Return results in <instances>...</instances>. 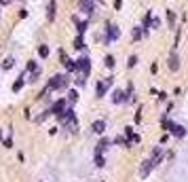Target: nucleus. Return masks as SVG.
Segmentation results:
<instances>
[{"label": "nucleus", "instance_id": "obj_1", "mask_svg": "<svg viewBox=\"0 0 188 182\" xmlns=\"http://www.w3.org/2000/svg\"><path fill=\"white\" fill-rule=\"evenodd\" d=\"M161 159H163V148H154L152 150V155L144 161V165H142V170H140V176L142 178H148V174L161 163Z\"/></svg>", "mask_w": 188, "mask_h": 182}, {"label": "nucleus", "instance_id": "obj_2", "mask_svg": "<svg viewBox=\"0 0 188 182\" xmlns=\"http://www.w3.org/2000/svg\"><path fill=\"white\" fill-rule=\"evenodd\" d=\"M70 85V76L68 74H55V76H51L47 81V89L49 91H53V89H63V87Z\"/></svg>", "mask_w": 188, "mask_h": 182}, {"label": "nucleus", "instance_id": "obj_3", "mask_svg": "<svg viewBox=\"0 0 188 182\" xmlns=\"http://www.w3.org/2000/svg\"><path fill=\"white\" fill-rule=\"evenodd\" d=\"M163 127L167 129V131H171L176 138H184V135H186V127H184V125L173 123L171 119H167V114H163Z\"/></svg>", "mask_w": 188, "mask_h": 182}, {"label": "nucleus", "instance_id": "obj_4", "mask_svg": "<svg viewBox=\"0 0 188 182\" xmlns=\"http://www.w3.org/2000/svg\"><path fill=\"white\" fill-rule=\"evenodd\" d=\"M106 34L102 36V40L106 42V45H110V42H114V40H118L120 38V28H118L116 24H106Z\"/></svg>", "mask_w": 188, "mask_h": 182}, {"label": "nucleus", "instance_id": "obj_5", "mask_svg": "<svg viewBox=\"0 0 188 182\" xmlns=\"http://www.w3.org/2000/svg\"><path fill=\"white\" fill-rule=\"evenodd\" d=\"M112 85H114V78H112V76L97 81V85H95V95H97V97H104L108 93V89H110Z\"/></svg>", "mask_w": 188, "mask_h": 182}, {"label": "nucleus", "instance_id": "obj_6", "mask_svg": "<svg viewBox=\"0 0 188 182\" xmlns=\"http://www.w3.org/2000/svg\"><path fill=\"white\" fill-rule=\"evenodd\" d=\"M78 11L87 15V19L95 13V0H78Z\"/></svg>", "mask_w": 188, "mask_h": 182}, {"label": "nucleus", "instance_id": "obj_7", "mask_svg": "<svg viewBox=\"0 0 188 182\" xmlns=\"http://www.w3.org/2000/svg\"><path fill=\"white\" fill-rule=\"evenodd\" d=\"M76 64H78V70H81V74L87 78V76L91 74V60H89V55H82V57H78V60H76Z\"/></svg>", "mask_w": 188, "mask_h": 182}, {"label": "nucleus", "instance_id": "obj_8", "mask_svg": "<svg viewBox=\"0 0 188 182\" xmlns=\"http://www.w3.org/2000/svg\"><path fill=\"white\" fill-rule=\"evenodd\" d=\"M167 68H169L171 72H177V70H180V55H177L176 51H171V53L167 55Z\"/></svg>", "mask_w": 188, "mask_h": 182}, {"label": "nucleus", "instance_id": "obj_9", "mask_svg": "<svg viewBox=\"0 0 188 182\" xmlns=\"http://www.w3.org/2000/svg\"><path fill=\"white\" fill-rule=\"evenodd\" d=\"M61 64H63V68H66L68 72H76V70H78V64L74 60H70L68 55H63V53H61Z\"/></svg>", "mask_w": 188, "mask_h": 182}, {"label": "nucleus", "instance_id": "obj_10", "mask_svg": "<svg viewBox=\"0 0 188 182\" xmlns=\"http://www.w3.org/2000/svg\"><path fill=\"white\" fill-rule=\"evenodd\" d=\"M125 102H129V100H127V93H125L123 89H114V91H112V104H125Z\"/></svg>", "mask_w": 188, "mask_h": 182}, {"label": "nucleus", "instance_id": "obj_11", "mask_svg": "<svg viewBox=\"0 0 188 182\" xmlns=\"http://www.w3.org/2000/svg\"><path fill=\"white\" fill-rule=\"evenodd\" d=\"M152 19H154L152 11H148L146 15H144V19H142V28H144V34H146V36L150 34V25H152Z\"/></svg>", "mask_w": 188, "mask_h": 182}, {"label": "nucleus", "instance_id": "obj_12", "mask_svg": "<svg viewBox=\"0 0 188 182\" xmlns=\"http://www.w3.org/2000/svg\"><path fill=\"white\" fill-rule=\"evenodd\" d=\"M55 13H57V4H55V0H49V2H47V19H49V21H55Z\"/></svg>", "mask_w": 188, "mask_h": 182}, {"label": "nucleus", "instance_id": "obj_13", "mask_svg": "<svg viewBox=\"0 0 188 182\" xmlns=\"http://www.w3.org/2000/svg\"><path fill=\"white\" fill-rule=\"evenodd\" d=\"M110 144H112V142H110L108 138H102V140L97 142V148H95V153H97V155H104L108 148H110Z\"/></svg>", "mask_w": 188, "mask_h": 182}, {"label": "nucleus", "instance_id": "obj_14", "mask_svg": "<svg viewBox=\"0 0 188 182\" xmlns=\"http://www.w3.org/2000/svg\"><path fill=\"white\" fill-rule=\"evenodd\" d=\"M91 129H93V134L102 135L104 131H106V121H104V119H99V121H93V125H91Z\"/></svg>", "mask_w": 188, "mask_h": 182}, {"label": "nucleus", "instance_id": "obj_15", "mask_svg": "<svg viewBox=\"0 0 188 182\" xmlns=\"http://www.w3.org/2000/svg\"><path fill=\"white\" fill-rule=\"evenodd\" d=\"M63 108H66V100H57V102L49 108V112H51V114H59Z\"/></svg>", "mask_w": 188, "mask_h": 182}, {"label": "nucleus", "instance_id": "obj_16", "mask_svg": "<svg viewBox=\"0 0 188 182\" xmlns=\"http://www.w3.org/2000/svg\"><path fill=\"white\" fill-rule=\"evenodd\" d=\"M144 36H146V34H144V28H142V25L131 28V38H133V40H142Z\"/></svg>", "mask_w": 188, "mask_h": 182}, {"label": "nucleus", "instance_id": "obj_17", "mask_svg": "<svg viewBox=\"0 0 188 182\" xmlns=\"http://www.w3.org/2000/svg\"><path fill=\"white\" fill-rule=\"evenodd\" d=\"M87 28H89V19H82V21H76V34H81V36H85Z\"/></svg>", "mask_w": 188, "mask_h": 182}, {"label": "nucleus", "instance_id": "obj_18", "mask_svg": "<svg viewBox=\"0 0 188 182\" xmlns=\"http://www.w3.org/2000/svg\"><path fill=\"white\" fill-rule=\"evenodd\" d=\"M165 19H167V25H169V28H176V13L171 11V9H167V13H165Z\"/></svg>", "mask_w": 188, "mask_h": 182}, {"label": "nucleus", "instance_id": "obj_19", "mask_svg": "<svg viewBox=\"0 0 188 182\" xmlns=\"http://www.w3.org/2000/svg\"><path fill=\"white\" fill-rule=\"evenodd\" d=\"M38 55H40L42 60H47L49 55H51V47H49V45H38Z\"/></svg>", "mask_w": 188, "mask_h": 182}, {"label": "nucleus", "instance_id": "obj_20", "mask_svg": "<svg viewBox=\"0 0 188 182\" xmlns=\"http://www.w3.org/2000/svg\"><path fill=\"white\" fill-rule=\"evenodd\" d=\"M74 49L76 51H85V38L81 34H76V38H74Z\"/></svg>", "mask_w": 188, "mask_h": 182}, {"label": "nucleus", "instance_id": "obj_21", "mask_svg": "<svg viewBox=\"0 0 188 182\" xmlns=\"http://www.w3.org/2000/svg\"><path fill=\"white\" fill-rule=\"evenodd\" d=\"M24 85H25V78H24V74H21V76H19V78L13 83V91H21V89H24Z\"/></svg>", "mask_w": 188, "mask_h": 182}, {"label": "nucleus", "instance_id": "obj_22", "mask_svg": "<svg viewBox=\"0 0 188 182\" xmlns=\"http://www.w3.org/2000/svg\"><path fill=\"white\" fill-rule=\"evenodd\" d=\"M125 135H127L129 140H133V142H140V135L133 134V127H125Z\"/></svg>", "mask_w": 188, "mask_h": 182}, {"label": "nucleus", "instance_id": "obj_23", "mask_svg": "<svg viewBox=\"0 0 188 182\" xmlns=\"http://www.w3.org/2000/svg\"><path fill=\"white\" fill-rule=\"evenodd\" d=\"M76 100H78V91H76V89H70V91H68V102L74 104Z\"/></svg>", "mask_w": 188, "mask_h": 182}, {"label": "nucleus", "instance_id": "obj_24", "mask_svg": "<svg viewBox=\"0 0 188 182\" xmlns=\"http://www.w3.org/2000/svg\"><path fill=\"white\" fill-rule=\"evenodd\" d=\"M13 64H15V60H13V57H7V60L2 61V68H4V70H11Z\"/></svg>", "mask_w": 188, "mask_h": 182}, {"label": "nucleus", "instance_id": "obj_25", "mask_svg": "<svg viewBox=\"0 0 188 182\" xmlns=\"http://www.w3.org/2000/svg\"><path fill=\"white\" fill-rule=\"evenodd\" d=\"M95 165H97V167H104V165H106L104 155H97V153H95Z\"/></svg>", "mask_w": 188, "mask_h": 182}, {"label": "nucleus", "instance_id": "obj_26", "mask_svg": "<svg viewBox=\"0 0 188 182\" xmlns=\"http://www.w3.org/2000/svg\"><path fill=\"white\" fill-rule=\"evenodd\" d=\"M106 66H108V68H110V70H112V68L116 66V60H114L112 55H106Z\"/></svg>", "mask_w": 188, "mask_h": 182}, {"label": "nucleus", "instance_id": "obj_27", "mask_svg": "<svg viewBox=\"0 0 188 182\" xmlns=\"http://www.w3.org/2000/svg\"><path fill=\"white\" fill-rule=\"evenodd\" d=\"M127 66H129V68H133V66H138V55H131L129 60H127Z\"/></svg>", "mask_w": 188, "mask_h": 182}, {"label": "nucleus", "instance_id": "obj_28", "mask_svg": "<svg viewBox=\"0 0 188 182\" xmlns=\"http://www.w3.org/2000/svg\"><path fill=\"white\" fill-rule=\"evenodd\" d=\"M125 93H127V100H131V95H133V85H127V89H125Z\"/></svg>", "mask_w": 188, "mask_h": 182}, {"label": "nucleus", "instance_id": "obj_29", "mask_svg": "<svg viewBox=\"0 0 188 182\" xmlns=\"http://www.w3.org/2000/svg\"><path fill=\"white\" fill-rule=\"evenodd\" d=\"M120 7H123V0H114V11H120Z\"/></svg>", "mask_w": 188, "mask_h": 182}, {"label": "nucleus", "instance_id": "obj_30", "mask_svg": "<svg viewBox=\"0 0 188 182\" xmlns=\"http://www.w3.org/2000/svg\"><path fill=\"white\" fill-rule=\"evenodd\" d=\"M159 25H161V19H159V17H154V19H152V28H159Z\"/></svg>", "mask_w": 188, "mask_h": 182}, {"label": "nucleus", "instance_id": "obj_31", "mask_svg": "<svg viewBox=\"0 0 188 182\" xmlns=\"http://www.w3.org/2000/svg\"><path fill=\"white\" fill-rule=\"evenodd\" d=\"M19 17H21V19H24V17H28V9H21V11H19Z\"/></svg>", "mask_w": 188, "mask_h": 182}, {"label": "nucleus", "instance_id": "obj_32", "mask_svg": "<svg viewBox=\"0 0 188 182\" xmlns=\"http://www.w3.org/2000/svg\"><path fill=\"white\" fill-rule=\"evenodd\" d=\"M9 2H11V0H0V7H7Z\"/></svg>", "mask_w": 188, "mask_h": 182}, {"label": "nucleus", "instance_id": "obj_33", "mask_svg": "<svg viewBox=\"0 0 188 182\" xmlns=\"http://www.w3.org/2000/svg\"><path fill=\"white\" fill-rule=\"evenodd\" d=\"M0 140H2V131H0Z\"/></svg>", "mask_w": 188, "mask_h": 182}, {"label": "nucleus", "instance_id": "obj_34", "mask_svg": "<svg viewBox=\"0 0 188 182\" xmlns=\"http://www.w3.org/2000/svg\"><path fill=\"white\" fill-rule=\"evenodd\" d=\"M0 15H2V13H0Z\"/></svg>", "mask_w": 188, "mask_h": 182}]
</instances>
